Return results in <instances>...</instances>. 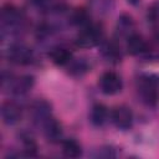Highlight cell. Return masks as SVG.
Wrapping results in <instances>:
<instances>
[{"instance_id":"7c38bea8","label":"cell","mask_w":159,"mask_h":159,"mask_svg":"<svg viewBox=\"0 0 159 159\" xmlns=\"http://www.w3.org/2000/svg\"><path fill=\"white\" fill-rule=\"evenodd\" d=\"M89 118L94 125H102L107 119V108L103 104H96L91 111Z\"/></svg>"},{"instance_id":"5bb4252c","label":"cell","mask_w":159,"mask_h":159,"mask_svg":"<svg viewBox=\"0 0 159 159\" xmlns=\"http://www.w3.org/2000/svg\"><path fill=\"white\" fill-rule=\"evenodd\" d=\"M134 26V22H133V19L132 16L127 15V14H123L120 15V17L118 19V22H117V31L120 34V35H127L129 34V31L133 29Z\"/></svg>"},{"instance_id":"30bf717a","label":"cell","mask_w":159,"mask_h":159,"mask_svg":"<svg viewBox=\"0 0 159 159\" xmlns=\"http://www.w3.org/2000/svg\"><path fill=\"white\" fill-rule=\"evenodd\" d=\"M43 128H45V135H46V138H47L48 142L55 143L62 135V130H61L60 124L56 120H53L52 118L43 125Z\"/></svg>"},{"instance_id":"4fadbf2b","label":"cell","mask_w":159,"mask_h":159,"mask_svg":"<svg viewBox=\"0 0 159 159\" xmlns=\"http://www.w3.org/2000/svg\"><path fill=\"white\" fill-rule=\"evenodd\" d=\"M51 57H52V61L57 65V66H65L67 63L71 62V52L66 48H57L52 53H51Z\"/></svg>"},{"instance_id":"9a60e30c","label":"cell","mask_w":159,"mask_h":159,"mask_svg":"<svg viewBox=\"0 0 159 159\" xmlns=\"http://www.w3.org/2000/svg\"><path fill=\"white\" fill-rule=\"evenodd\" d=\"M102 53H103V56H104L108 61H118V60L120 58V53H119V51H118V47H117L114 43H112V42L103 45V47H102Z\"/></svg>"},{"instance_id":"e0dca14e","label":"cell","mask_w":159,"mask_h":159,"mask_svg":"<svg viewBox=\"0 0 159 159\" xmlns=\"http://www.w3.org/2000/svg\"><path fill=\"white\" fill-rule=\"evenodd\" d=\"M88 70V65L86 61L78 58L77 61L75 62H71V66H70V73L72 76H82L83 73H86Z\"/></svg>"},{"instance_id":"52a82bcc","label":"cell","mask_w":159,"mask_h":159,"mask_svg":"<svg viewBox=\"0 0 159 159\" xmlns=\"http://www.w3.org/2000/svg\"><path fill=\"white\" fill-rule=\"evenodd\" d=\"M34 83H35L34 77L30 75H26V76L20 77L19 80L14 81V83L11 86V91H12V93H15L17 96H22L32 88Z\"/></svg>"},{"instance_id":"2e32d148","label":"cell","mask_w":159,"mask_h":159,"mask_svg":"<svg viewBox=\"0 0 159 159\" xmlns=\"http://www.w3.org/2000/svg\"><path fill=\"white\" fill-rule=\"evenodd\" d=\"M72 22L77 26H83L87 27L89 26V22H88V14L83 10V9H78L76 10L73 14H72Z\"/></svg>"},{"instance_id":"8992f818","label":"cell","mask_w":159,"mask_h":159,"mask_svg":"<svg viewBox=\"0 0 159 159\" xmlns=\"http://www.w3.org/2000/svg\"><path fill=\"white\" fill-rule=\"evenodd\" d=\"M1 118L2 122L7 125L16 124L21 118V109L14 102H5L1 107Z\"/></svg>"},{"instance_id":"8fae6325","label":"cell","mask_w":159,"mask_h":159,"mask_svg":"<svg viewBox=\"0 0 159 159\" xmlns=\"http://www.w3.org/2000/svg\"><path fill=\"white\" fill-rule=\"evenodd\" d=\"M62 152L67 158H78L82 154L81 145L75 139H67L62 144Z\"/></svg>"},{"instance_id":"ba28073f","label":"cell","mask_w":159,"mask_h":159,"mask_svg":"<svg viewBox=\"0 0 159 159\" xmlns=\"http://www.w3.org/2000/svg\"><path fill=\"white\" fill-rule=\"evenodd\" d=\"M1 22H2V27H14L17 22H19V12L16 11L15 7L7 5L2 9L1 11Z\"/></svg>"},{"instance_id":"ffe728a7","label":"cell","mask_w":159,"mask_h":159,"mask_svg":"<svg viewBox=\"0 0 159 159\" xmlns=\"http://www.w3.org/2000/svg\"><path fill=\"white\" fill-rule=\"evenodd\" d=\"M48 0H32V2L34 4H37V5H41V4H45V2H47Z\"/></svg>"},{"instance_id":"44dd1931","label":"cell","mask_w":159,"mask_h":159,"mask_svg":"<svg viewBox=\"0 0 159 159\" xmlns=\"http://www.w3.org/2000/svg\"><path fill=\"white\" fill-rule=\"evenodd\" d=\"M138 1H139V0H128V2H130V4H133V5L138 4Z\"/></svg>"},{"instance_id":"ac0fdd59","label":"cell","mask_w":159,"mask_h":159,"mask_svg":"<svg viewBox=\"0 0 159 159\" xmlns=\"http://www.w3.org/2000/svg\"><path fill=\"white\" fill-rule=\"evenodd\" d=\"M92 7L98 14H107L113 7V0H92Z\"/></svg>"},{"instance_id":"7a4b0ae2","label":"cell","mask_w":159,"mask_h":159,"mask_svg":"<svg viewBox=\"0 0 159 159\" xmlns=\"http://www.w3.org/2000/svg\"><path fill=\"white\" fill-rule=\"evenodd\" d=\"M99 87L104 94H116L122 89V81L114 72H106L99 80Z\"/></svg>"},{"instance_id":"d6986e66","label":"cell","mask_w":159,"mask_h":159,"mask_svg":"<svg viewBox=\"0 0 159 159\" xmlns=\"http://www.w3.org/2000/svg\"><path fill=\"white\" fill-rule=\"evenodd\" d=\"M98 157H102V158H113L116 157V150L111 147H106V148H102L98 150Z\"/></svg>"},{"instance_id":"6da1fadb","label":"cell","mask_w":159,"mask_h":159,"mask_svg":"<svg viewBox=\"0 0 159 159\" xmlns=\"http://www.w3.org/2000/svg\"><path fill=\"white\" fill-rule=\"evenodd\" d=\"M102 39V31L97 26H87L82 30V32L78 35L76 43L81 47H91L96 43H98Z\"/></svg>"},{"instance_id":"5b68a950","label":"cell","mask_w":159,"mask_h":159,"mask_svg":"<svg viewBox=\"0 0 159 159\" xmlns=\"http://www.w3.org/2000/svg\"><path fill=\"white\" fill-rule=\"evenodd\" d=\"M112 120L119 129H128L133 122V114L127 107H117L112 113Z\"/></svg>"},{"instance_id":"3957f363","label":"cell","mask_w":159,"mask_h":159,"mask_svg":"<svg viewBox=\"0 0 159 159\" xmlns=\"http://www.w3.org/2000/svg\"><path fill=\"white\" fill-rule=\"evenodd\" d=\"M50 113H51V106L46 101H42V99L35 102L31 108V114H32L34 122L41 127H43L51 119Z\"/></svg>"},{"instance_id":"9c48e42d","label":"cell","mask_w":159,"mask_h":159,"mask_svg":"<svg viewBox=\"0 0 159 159\" xmlns=\"http://www.w3.org/2000/svg\"><path fill=\"white\" fill-rule=\"evenodd\" d=\"M145 50H147L145 41L139 35L129 36V39L127 41V51L130 55H139V53L145 52Z\"/></svg>"},{"instance_id":"277c9868","label":"cell","mask_w":159,"mask_h":159,"mask_svg":"<svg viewBox=\"0 0 159 159\" xmlns=\"http://www.w3.org/2000/svg\"><path fill=\"white\" fill-rule=\"evenodd\" d=\"M7 58L14 63L22 65V63H29L31 61L32 53L26 46L21 43H15L7 50Z\"/></svg>"}]
</instances>
